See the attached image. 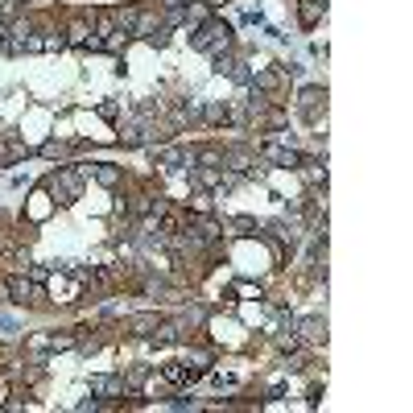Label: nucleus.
<instances>
[{"label":"nucleus","instance_id":"f257e3e1","mask_svg":"<svg viewBox=\"0 0 413 413\" xmlns=\"http://www.w3.org/2000/svg\"><path fill=\"white\" fill-rule=\"evenodd\" d=\"M228 41H232V29L219 25V21H211V25H203V29L194 33V46H199V50H228Z\"/></svg>","mask_w":413,"mask_h":413},{"label":"nucleus","instance_id":"f03ea898","mask_svg":"<svg viewBox=\"0 0 413 413\" xmlns=\"http://www.w3.org/2000/svg\"><path fill=\"white\" fill-rule=\"evenodd\" d=\"M79 190H83V178H79L74 170H58V174L50 178V194H54V199H62V203L79 199Z\"/></svg>","mask_w":413,"mask_h":413},{"label":"nucleus","instance_id":"7ed1b4c3","mask_svg":"<svg viewBox=\"0 0 413 413\" xmlns=\"http://www.w3.org/2000/svg\"><path fill=\"white\" fill-rule=\"evenodd\" d=\"M66 347H74V335H33L29 339L33 356H41V352H66Z\"/></svg>","mask_w":413,"mask_h":413},{"label":"nucleus","instance_id":"20e7f679","mask_svg":"<svg viewBox=\"0 0 413 413\" xmlns=\"http://www.w3.org/2000/svg\"><path fill=\"white\" fill-rule=\"evenodd\" d=\"M8 294H12V302H33V298H41V285H37V281H25V277H12V281H8Z\"/></svg>","mask_w":413,"mask_h":413},{"label":"nucleus","instance_id":"39448f33","mask_svg":"<svg viewBox=\"0 0 413 413\" xmlns=\"http://www.w3.org/2000/svg\"><path fill=\"white\" fill-rule=\"evenodd\" d=\"M91 393H99V397H120V393H124V381H120V376H95V381H91Z\"/></svg>","mask_w":413,"mask_h":413},{"label":"nucleus","instance_id":"423d86ee","mask_svg":"<svg viewBox=\"0 0 413 413\" xmlns=\"http://www.w3.org/2000/svg\"><path fill=\"white\" fill-rule=\"evenodd\" d=\"M261 153H265L269 161H277V165H298V153H294V149H285V145H265Z\"/></svg>","mask_w":413,"mask_h":413},{"label":"nucleus","instance_id":"0eeeda50","mask_svg":"<svg viewBox=\"0 0 413 413\" xmlns=\"http://www.w3.org/2000/svg\"><path fill=\"white\" fill-rule=\"evenodd\" d=\"M128 327H132V335H141V339H145V335H153V331H157V314H137Z\"/></svg>","mask_w":413,"mask_h":413},{"label":"nucleus","instance_id":"6e6552de","mask_svg":"<svg viewBox=\"0 0 413 413\" xmlns=\"http://www.w3.org/2000/svg\"><path fill=\"white\" fill-rule=\"evenodd\" d=\"M95 178H99L103 186H116V182H120V174H116L112 165H99V170H95Z\"/></svg>","mask_w":413,"mask_h":413},{"label":"nucleus","instance_id":"1a4fd4ad","mask_svg":"<svg viewBox=\"0 0 413 413\" xmlns=\"http://www.w3.org/2000/svg\"><path fill=\"white\" fill-rule=\"evenodd\" d=\"M232 290H236L240 298H261V290H256V285H248V281H236Z\"/></svg>","mask_w":413,"mask_h":413},{"label":"nucleus","instance_id":"9d476101","mask_svg":"<svg viewBox=\"0 0 413 413\" xmlns=\"http://www.w3.org/2000/svg\"><path fill=\"white\" fill-rule=\"evenodd\" d=\"M0 331H4V335H17V331H21V323H17L12 314H0Z\"/></svg>","mask_w":413,"mask_h":413}]
</instances>
